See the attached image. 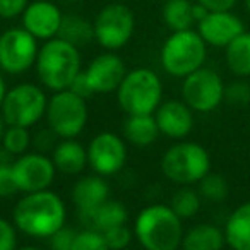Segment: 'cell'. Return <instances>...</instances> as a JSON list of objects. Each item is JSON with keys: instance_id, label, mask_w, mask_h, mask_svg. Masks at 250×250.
<instances>
[{"instance_id": "74e56055", "label": "cell", "mask_w": 250, "mask_h": 250, "mask_svg": "<svg viewBox=\"0 0 250 250\" xmlns=\"http://www.w3.org/2000/svg\"><path fill=\"white\" fill-rule=\"evenodd\" d=\"M209 12H221V11H233L238 0H194Z\"/></svg>"}, {"instance_id": "d590c367", "label": "cell", "mask_w": 250, "mask_h": 250, "mask_svg": "<svg viewBox=\"0 0 250 250\" xmlns=\"http://www.w3.org/2000/svg\"><path fill=\"white\" fill-rule=\"evenodd\" d=\"M59 137L52 132V130L46 127V129L40 130L35 137H33V146L38 153H43V154H52V151L55 149L57 143H59Z\"/></svg>"}, {"instance_id": "d6986e66", "label": "cell", "mask_w": 250, "mask_h": 250, "mask_svg": "<svg viewBox=\"0 0 250 250\" xmlns=\"http://www.w3.org/2000/svg\"><path fill=\"white\" fill-rule=\"evenodd\" d=\"M57 171L63 175H81L87 165V149L77 139H60L52 151Z\"/></svg>"}, {"instance_id": "f546056e", "label": "cell", "mask_w": 250, "mask_h": 250, "mask_svg": "<svg viewBox=\"0 0 250 250\" xmlns=\"http://www.w3.org/2000/svg\"><path fill=\"white\" fill-rule=\"evenodd\" d=\"M72 250H110L104 242L103 235L96 229L84 228L77 231L76 240H74Z\"/></svg>"}, {"instance_id": "b9f144b4", "label": "cell", "mask_w": 250, "mask_h": 250, "mask_svg": "<svg viewBox=\"0 0 250 250\" xmlns=\"http://www.w3.org/2000/svg\"><path fill=\"white\" fill-rule=\"evenodd\" d=\"M5 129H7V124H5L4 118H2V115H0V144H2V137H4Z\"/></svg>"}, {"instance_id": "7dc6e473", "label": "cell", "mask_w": 250, "mask_h": 250, "mask_svg": "<svg viewBox=\"0 0 250 250\" xmlns=\"http://www.w3.org/2000/svg\"><path fill=\"white\" fill-rule=\"evenodd\" d=\"M0 35H2V31H0Z\"/></svg>"}, {"instance_id": "3957f363", "label": "cell", "mask_w": 250, "mask_h": 250, "mask_svg": "<svg viewBox=\"0 0 250 250\" xmlns=\"http://www.w3.org/2000/svg\"><path fill=\"white\" fill-rule=\"evenodd\" d=\"M182 221L168 204H149L136 216L134 236L144 250H178L185 233Z\"/></svg>"}, {"instance_id": "ac0fdd59", "label": "cell", "mask_w": 250, "mask_h": 250, "mask_svg": "<svg viewBox=\"0 0 250 250\" xmlns=\"http://www.w3.org/2000/svg\"><path fill=\"white\" fill-rule=\"evenodd\" d=\"M110 199V185L101 175H86L81 177L72 187V202L77 214H86L100 208Z\"/></svg>"}, {"instance_id": "f1b7e54d", "label": "cell", "mask_w": 250, "mask_h": 250, "mask_svg": "<svg viewBox=\"0 0 250 250\" xmlns=\"http://www.w3.org/2000/svg\"><path fill=\"white\" fill-rule=\"evenodd\" d=\"M228 182L223 175L219 173H211L209 171L201 182H199V194L202 199L209 202H223L228 197Z\"/></svg>"}, {"instance_id": "8992f818", "label": "cell", "mask_w": 250, "mask_h": 250, "mask_svg": "<svg viewBox=\"0 0 250 250\" xmlns=\"http://www.w3.org/2000/svg\"><path fill=\"white\" fill-rule=\"evenodd\" d=\"M160 167L168 180L185 187L199 184L211 171V156L201 144L182 141L165 151Z\"/></svg>"}, {"instance_id": "7a4b0ae2", "label": "cell", "mask_w": 250, "mask_h": 250, "mask_svg": "<svg viewBox=\"0 0 250 250\" xmlns=\"http://www.w3.org/2000/svg\"><path fill=\"white\" fill-rule=\"evenodd\" d=\"M35 67L40 84L45 89L52 93L69 89L72 81L83 72L81 50L57 36L43 42Z\"/></svg>"}, {"instance_id": "2e32d148", "label": "cell", "mask_w": 250, "mask_h": 250, "mask_svg": "<svg viewBox=\"0 0 250 250\" xmlns=\"http://www.w3.org/2000/svg\"><path fill=\"white\" fill-rule=\"evenodd\" d=\"M245 31L243 21L233 11L208 12L202 21L197 22V33L208 46L226 48L236 36Z\"/></svg>"}, {"instance_id": "4316f807", "label": "cell", "mask_w": 250, "mask_h": 250, "mask_svg": "<svg viewBox=\"0 0 250 250\" xmlns=\"http://www.w3.org/2000/svg\"><path fill=\"white\" fill-rule=\"evenodd\" d=\"M202 197L199 194V190H194L190 185L180 187L173 195H171L170 208L177 212V216H180L182 219L194 218L201 209Z\"/></svg>"}, {"instance_id": "5b68a950", "label": "cell", "mask_w": 250, "mask_h": 250, "mask_svg": "<svg viewBox=\"0 0 250 250\" xmlns=\"http://www.w3.org/2000/svg\"><path fill=\"white\" fill-rule=\"evenodd\" d=\"M208 57V45L197 29L175 31L165 40L160 52L163 70L171 77L184 79L188 74L204 67Z\"/></svg>"}, {"instance_id": "f6af8a7d", "label": "cell", "mask_w": 250, "mask_h": 250, "mask_svg": "<svg viewBox=\"0 0 250 250\" xmlns=\"http://www.w3.org/2000/svg\"><path fill=\"white\" fill-rule=\"evenodd\" d=\"M63 2H76V0H63Z\"/></svg>"}, {"instance_id": "9a60e30c", "label": "cell", "mask_w": 250, "mask_h": 250, "mask_svg": "<svg viewBox=\"0 0 250 250\" xmlns=\"http://www.w3.org/2000/svg\"><path fill=\"white\" fill-rule=\"evenodd\" d=\"M62 19L63 12L53 0H31L21 16L22 28L38 42L57 38Z\"/></svg>"}, {"instance_id": "44dd1931", "label": "cell", "mask_w": 250, "mask_h": 250, "mask_svg": "<svg viewBox=\"0 0 250 250\" xmlns=\"http://www.w3.org/2000/svg\"><path fill=\"white\" fill-rule=\"evenodd\" d=\"M223 231L226 245L231 250H250V201L228 216Z\"/></svg>"}, {"instance_id": "9c48e42d", "label": "cell", "mask_w": 250, "mask_h": 250, "mask_svg": "<svg viewBox=\"0 0 250 250\" xmlns=\"http://www.w3.org/2000/svg\"><path fill=\"white\" fill-rule=\"evenodd\" d=\"M94 42L106 52H117L132 40L136 16L124 2H110L94 18Z\"/></svg>"}, {"instance_id": "1f68e13d", "label": "cell", "mask_w": 250, "mask_h": 250, "mask_svg": "<svg viewBox=\"0 0 250 250\" xmlns=\"http://www.w3.org/2000/svg\"><path fill=\"white\" fill-rule=\"evenodd\" d=\"M225 101L233 106H245L250 103V84L238 79L225 86Z\"/></svg>"}, {"instance_id": "ab89813d", "label": "cell", "mask_w": 250, "mask_h": 250, "mask_svg": "<svg viewBox=\"0 0 250 250\" xmlns=\"http://www.w3.org/2000/svg\"><path fill=\"white\" fill-rule=\"evenodd\" d=\"M16 160V156H12L2 144H0V165H12Z\"/></svg>"}, {"instance_id": "277c9868", "label": "cell", "mask_w": 250, "mask_h": 250, "mask_svg": "<svg viewBox=\"0 0 250 250\" xmlns=\"http://www.w3.org/2000/svg\"><path fill=\"white\" fill-rule=\"evenodd\" d=\"M117 101L127 117L154 115L163 101V83L160 76L147 67L127 70L117 89Z\"/></svg>"}, {"instance_id": "484cf974", "label": "cell", "mask_w": 250, "mask_h": 250, "mask_svg": "<svg viewBox=\"0 0 250 250\" xmlns=\"http://www.w3.org/2000/svg\"><path fill=\"white\" fill-rule=\"evenodd\" d=\"M161 18L171 33L192 29L195 26L194 2L192 0H167L161 9Z\"/></svg>"}, {"instance_id": "52a82bcc", "label": "cell", "mask_w": 250, "mask_h": 250, "mask_svg": "<svg viewBox=\"0 0 250 250\" xmlns=\"http://www.w3.org/2000/svg\"><path fill=\"white\" fill-rule=\"evenodd\" d=\"M89 117L87 103L70 89L52 93L46 103V127L59 139H76L84 130Z\"/></svg>"}, {"instance_id": "7c38bea8", "label": "cell", "mask_w": 250, "mask_h": 250, "mask_svg": "<svg viewBox=\"0 0 250 250\" xmlns=\"http://www.w3.org/2000/svg\"><path fill=\"white\" fill-rule=\"evenodd\" d=\"M12 171H14L19 194L48 190L57 175L52 156L38 151L24 153L22 156L16 158L12 163Z\"/></svg>"}, {"instance_id": "7bdbcfd3", "label": "cell", "mask_w": 250, "mask_h": 250, "mask_svg": "<svg viewBox=\"0 0 250 250\" xmlns=\"http://www.w3.org/2000/svg\"><path fill=\"white\" fill-rule=\"evenodd\" d=\"M16 250H42V249H38L35 245H24V247H18Z\"/></svg>"}, {"instance_id": "f35d334b", "label": "cell", "mask_w": 250, "mask_h": 250, "mask_svg": "<svg viewBox=\"0 0 250 250\" xmlns=\"http://www.w3.org/2000/svg\"><path fill=\"white\" fill-rule=\"evenodd\" d=\"M69 89L72 91V93H76L77 96L84 98V100H87V98H91L94 94L93 89H91V86H89V83H87L86 76H84V72H81L79 76L72 81V84H70Z\"/></svg>"}, {"instance_id": "4fadbf2b", "label": "cell", "mask_w": 250, "mask_h": 250, "mask_svg": "<svg viewBox=\"0 0 250 250\" xmlns=\"http://www.w3.org/2000/svg\"><path fill=\"white\" fill-rule=\"evenodd\" d=\"M87 165L96 175L113 177L127 163L125 139L113 132H100L87 144Z\"/></svg>"}, {"instance_id": "4dcf8cb0", "label": "cell", "mask_w": 250, "mask_h": 250, "mask_svg": "<svg viewBox=\"0 0 250 250\" xmlns=\"http://www.w3.org/2000/svg\"><path fill=\"white\" fill-rule=\"evenodd\" d=\"M110 250H125L132 243L134 231L127 225H120L101 233Z\"/></svg>"}, {"instance_id": "ffe728a7", "label": "cell", "mask_w": 250, "mask_h": 250, "mask_svg": "<svg viewBox=\"0 0 250 250\" xmlns=\"http://www.w3.org/2000/svg\"><path fill=\"white\" fill-rule=\"evenodd\" d=\"M79 219L84 225V228L96 229V231L103 233L110 228H115V226L127 225L129 211H127L125 204H122L120 201L108 199L106 202H103L94 211L86 212V214H79Z\"/></svg>"}, {"instance_id": "83f0119b", "label": "cell", "mask_w": 250, "mask_h": 250, "mask_svg": "<svg viewBox=\"0 0 250 250\" xmlns=\"http://www.w3.org/2000/svg\"><path fill=\"white\" fill-rule=\"evenodd\" d=\"M2 146L12 154V156H22L28 153V149L33 146V136L29 134V129L18 127V125H7V129L2 137Z\"/></svg>"}, {"instance_id": "30bf717a", "label": "cell", "mask_w": 250, "mask_h": 250, "mask_svg": "<svg viewBox=\"0 0 250 250\" xmlns=\"http://www.w3.org/2000/svg\"><path fill=\"white\" fill-rule=\"evenodd\" d=\"M40 42L22 26L9 28L0 35V70L9 76H21L35 67Z\"/></svg>"}, {"instance_id": "e575fe53", "label": "cell", "mask_w": 250, "mask_h": 250, "mask_svg": "<svg viewBox=\"0 0 250 250\" xmlns=\"http://www.w3.org/2000/svg\"><path fill=\"white\" fill-rule=\"evenodd\" d=\"M18 231L11 219L0 218V250L18 249Z\"/></svg>"}, {"instance_id": "60d3db41", "label": "cell", "mask_w": 250, "mask_h": 250, "mask_svg": "<svg viewBox=\"0 0 250 250\" xmlns=\"http://www.w3.org/2000/svg\"><path fill=\"white\" fill-rule=\"evenodd\" d=\"M5 93H7V84H5V79H4V72L0 70V106H2Z\"/></svg>"}, {"instance_id": "d6a6232c", "label": "cell", "mask_w": 250, "mask_h": 250, "mask_svg": "<svg viewBox=\"0 0 250 250\" xmlns=\"http://www.w3.org/2000/svg\"><path fill=\"white\" fill-rule=\"evenodd\" d=\"M77 231L70 226H62L59 231H55L48 238V245L52 250H72L74 240H76Z\"/></svg>"}, {"instance_id": "bcb514c9", "label": "cell", "mask_w": 250, "mask_h": 250, "mask_svg": "<svg viewBox=\"0 0 250 250\" xmlns=\"http://www.w3.org/2000/svg\"><path fill=\"white\" fill-rule=\"evenodd\" d=\"M110 2H122V0H110Z\"/></svg>"}, {"instance_id": "6da1fadb", "label": "cell", "mask_w": 250, "mask_h": 250, "mask_svg": "<svg viewBox=\"0 0 250 250\" xmlns=\"http://www.w3.org/2000/svg\"><path fill=\"white\" fill-rule=\"evenodd\" d=\"M12 223L26 236L48 240L67 225L65 202L50 188L22 194L12 211Z\"/></svg>"}, {"instance_id": "836d02e7", "label": "cell", "mask_w": 250, "mask_h": 250, "mask_svg": "<svg viewBox=\"0 0 250 250\" xmlns=\"http://www.w3.org/2000/svg\"><path fill=\"white\" fill-rule=\"evenodd\" d=\"M19 194L12 165H0V199H11Z\"/></svg>"}, {"instance_id": "e0dca14e", "label": "cell", "mask_w": 250, "mask_h": 250, "mask_svg": "<svg viewBox=\"0 0 250 250\" xmlns=\"http://www.w3.org/2000/svg\"><path fill=\"white\" fill-rule=\"evenodd\" d=\"M154 118L160 132L170 139H185L194 129V110L184 100L161 101Z\"/></svg>"}, {"instance_id": "8fae6325", "label": "cell", "mask_w": 250, "mask_h": 250, "mask_svg": "<svg viewBox=\"0 0 250 250\" xmlns=\"http://www.w3.org/2000/svg\"><path fill=\"white\" fill-rule=\"evenodd\" d=\"M182 100L197 113H209L225 101V83L214 69L201 67L182 79Z\"/></svg>"}, {"instance_id": "cb8c5ba5", "label": "cell", "mask_w": 250, "mask_h": 250, "mask_svg": "<svg viewBox=\"0 0 250 250\" xmlns=\"http://www.w3.org/2000/svg\"><path fill=\"white\" fill-rule=\"evenodd\" d=\"M59 38L65 40L67 43L81 50L83 46H87L94 42V24L83 16L63 14Z\"/></svg>"}, {"instance_id": "7402d4cb", "label": "cell", "mask_w": 250, "mask_h": 250, "mask_svg": "<svg viewBox=\"0 0 250 250\" xmlns=\"http://www.w3.org/2000/svg\"><path fill=\"white\" fill-rule=\"evenodd\" d=\"M161 136L154 115H130L124 124V139L136 147H147Z\"/></svg>"}, {"instance_id": "d4e9b609", "label": "cell", "mask_w": 250, "mask_h": 250, "mask_svg": "<svg viewBox=\"0 0 250 250\" xmlns=\"http://www.w3.org/2000/svg\"><path fill=\"white\" fill-rule=\"evenodd\" d=\"M225 60L229 72L238 79L250 77V33L243 31L225 48Z\"/></svg>"}, {"instance_id": "603a6c76", "label": "cell", "mask_w": 250, "mask_h": 250, "mask_svg": "<svg viewBox=\"0 0 250 250\" xmlns=\"http://www.w3.org/2000/svg\"><path fill=\"white\" fill-rule=\"evenodd\" d=\"M225 231L211 223H201L184 233L182 250H223Z\"/></svg>"}, {"instance_id": "ba28073f", "label": "cell", "mask_w": 250, "mask_h": 250, "mask_svg": "<svg viewBox=\"0 0 250 250\" xmlns=\"http://www.w3.org/2000/svg\"><path fill=\"white\" fill-rule=\"evenodd\" d=\"M48 96L38 84L21 83L7 89L0 106V115L7 125H18L31 129L45 118Z\"/></svg>"}, {"instance_id": "ee69618b", "label": "cell", "mask_w": 250, "mask_h": 250, "mask_svg": "<svg viewBox=\"0 0 250 250\" xmlns=\"http://www.w3.org/2000/svg\"><path fill=\"white\" fill-rule=\"evenodd\" d=\"M243 4H245L247 12H249V14H250V0H243Z\"/></svg>"}, {"instance_id": "8d00e7d4", "label": "cell", "mask_w": 250, "mask_h": 250, "mask_svg": "<svg viewBox=\"0 0 250 250\" xmlns=\"http://www.w3.org/2000/svg\"><path fill=\"white\" fill-rule=\"evenodd\" d=\"M31 0H0V19L21 18Z\"/></svg>"}, {"instance_id": "5bb4252c", "label": "cell", "mask_w": 250, "mask_h": 250, "mask_svg": "<svg viewBox=\"0 0 250 250\" xmlns=\"http://www.w3.org/2000/svg\"><path fill=\"white\" fill-rule=\"evenodd\" d=\"M83 72L94 94H110L120 87L127 67L115 52H104L94 57Z\"/></svg>"}]
</instances>
